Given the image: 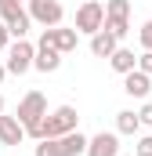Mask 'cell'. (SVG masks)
Segmentation results:
<instances>
[{
	"mask_svg": "<svg viewBox=\"0 0 152 156\" xmlns=\"http://www.w3.org/2000/svg\"><path fill=\"white\" fill-rule=\"evenodd\" d=\"M69 131H80V113H76L73 105H58L54 113H43L36 123H29L26 127V138H62V134H69Z\"/></svg>",
	"mask_w": 152,
	"mask_h": 156,
	"instance_id": "obj_1",
	"label": "cell"
},
{
	"mask_svg": "<svg viewBox=\"0 0 152 156\" xmlns=\"http://www.w3.org/2000/svg\"><path fill=\"white\" fill-rule=\"evenodd\" d=\"M87 153V134H80V131H69V134H62V138H43L33 156H83Z\"/></svg>",
	"mask_w": 152,
	"mask_h": 156,
	"instance_id": "obj_2",
	"label": "cell"
},
{
	"mask_svg": "<svg viewBox=\"0 0 152 156\" xmlns=\"http://www.w3.org/2000/svg\"><path fill=\"white\" fill-rule=\"evenodd\" d=\"M33 55H36V47H33L29 40H11V44H7L4 69H7V73H15V76H22V73H29V69H33Z\"/></svg>",
	"mask_w": 152,
	"mask_h": 156,
	"instance_id": "obj_3",
	"label": "cell"
},
{
	"mask_svg": "<svg viewBox=\"0 0 152 156\" xmlns=\"http://www.w3.org/2000/svg\"><path fill=\"white\" fill-rule=\"evenodd\" d=\"M102 22H105V4H98V0H83L80 7H76V33H87V37H94L98 29H102Z\"/></svg>",
	"mask_w": 152,
	"mask_h": 156,
	"instance_id": "obj_4",
	"label": "cell"
},
{
	"mask_svg": "<svg viewBox=\"0 0 152 156\" xmlns=\"http://www.w3.org/2000/svg\"><path fill=\"white\" fill-rule=\"evenodd\" d=\"M29 18L40 22L43 29H51V26H62L65 11H62V4H58V0H29Z\"/></svg>",
	"mask_w": 152,
	"mask_h": 156,
	"instance_id": "obj_5",
	"label": "cell"
},
{
	"mask_svg": "<svg viewBox=\"0 0 152 156\" xmlns=\"http://www.w3.org/2000/svg\"><path fill=\"white\" fill-rule=\"evenodd\" d=\"M43 113H47V98H43L40 91H29V94L18 102V113H15V120H18L22 127H29V123H36Z\"/></svg>",
	"mask_w": 152,
	"mask_h": 156,
	"instance_id": "obj_6",
	"label": "cell"
},
{
	"mask_svg": "<svg viewBox=\"0 0 152 156\" xmlns=\"http://www.w3.org/2000/svg\"><path fill=\"white\" fill-rule=\"evenodd\" d=\"M76 29H65V26H51V29H43L40 33V44H47V47H54L58 55H69L76 51Z\"/></svg>",
	"mask_w": 152,
	"mask_h": 156,
	"instance_id": "obj_7",
	"label": "cell"
},
{
	"mask_svg": "<svg viewBox=\"0 0 152 156\" xmlns=\"http://www.w3.org/2000/svg\"><path fill=\"white\" fill-rule=\"evenodd\" d=\"M83 156H119V134L116 131H102V134L87 138V153Z\"/></svg>",
	"mask_w": 152,
	"mask_h": 156,
	"instance_id": "obj_8",
	"label": "cell"
},
{
	"mask_svg": "<svg viewBox=\"0 0 152 156\" xmlns=\"http://www.w3.org/2000/svg\"><path fill=\"white\" fill-rule=\"evenodd\" d=\"M123 91H127L130 98H149L152 76H145L141 69H130V73H123Z\"/></svg>",
	"mask_w": 152,
	"mask_h": 156,
	"instance_id": "obj_9",
	"label": "cell"
},
{
	"mask_svg": "<svg viewBox=\"0 0 152 156\" xmlns=\"http://www.w3.org/2000/svg\"><path fill=\"white\" fill-rule=\"evenodd\" d=\"M62 58H65V55H58L54 47H47V44H36V55H33V69H40V73H58Z\"/></svg>",
	"mask_w": 152,
	"mask_h": 156,
	"instance_id": "obj_10",
	"label": "cell"
},
{
	"mask_svg": "<svg viewBox=\"0 0 152 156\" xmlns=\"http://www.w3.org/2000/svg\"><path fill=\"white\" fill-rule=\"evenodd\" d=\"M26 142V127L15 116H4L0 113V145H22Z\"/></svg>",
	"mask_w": 152,
	"mask_h": 156,
	"instance_id": "obj_11",
	"label": "cell"
},
{
	"mask_svg": "<svg viewBox=\"0 0 152 156\" xmlns=\"http://www.w3.org/2000/svg\"><path fill=\"white\" fill-rule=\"evenodd\" d=\"M0 22L7 26L11 40H26L29 26H33V18H29V11H26V7H22V11H15V15H7V18H0Z\"/></svg>",
	"mask_w": 152,
	"mask_h": 156,
	"instance_id": "obj_12",
	"label": "cell"
},
{
	"mask_svg": "<svg viewBox=\"0 0 152 156\" xmlns=\"http://www.w3.org/2000/svg\"><path fill=\"white\" fill-rule=\"evenodd\" d=\"M109 66H112L116 73L123 76V73H130V69H138V55H134L130 47H116L112 55H109Z\"/></svg>",
	"mask_w": 152,
	"mask_h": 156,
	"instance_id": "obj_13",
	"label": "cell"
},
{
	"mask_svg": "<svg viewBox=\"0 0 152 156\" xmlns=\"http://www.w3.org/2000/svg\"><path fill=\"white\" fill-rule=\"evenodd\" d=\"M116 47H119V40H116V37H109L105 29H98V33L91 37V55H94V58H109Z\"/></svg>",
	"mask_w": 152,
	"mask_h": 156,
	"instance_id": "obj_14",
	"label": "cell"
},
{
	"mask_svg": "<svg viewBox=\"0 0 152 156\" xmlns=\"http://www.w3.org/2000/svg\"><path fill=\"white\" fill-rule=\"evenodd\" d=\"M141 123H138V113L134 109H119L116 113V134H134Z\"/></svg>",
	"mask_w": 152,
	"mask_h": 156,
	"instance_id": "obj_15",
	"label": "cell"
},
{
	"mask_svg": "<svg viewBox=\"0 0 152 156\" xmlns=\"http://www.w3.org/2000/svg\"><path fill=\"white\" fill-rule=\"evenodd\" d=\"M102 29H105L109 37L123 40L127 33H130V18H105V22H102Z\"/></svg>",
	"mask_w": 152,
	"mask_h": 156,
	"instance_id": "obj_16",
	"label": "cell"
},
{
	"mask_svg": "<svg viewBox=\"0 0 152 156\" xmlns=\"http://www.w3.org/2000/svg\"><path fill=\"white\" fill-rule=\"evenodd\" d=\"M105 18H130V0H105Z\"/></svg>",
	"mask_w": 152,
	"mask_h": 156,
	"instance_id": "obj_17",
	"label": "cell"
},
{
	"mask_svg": "<svg viewBox=\"0 0 152 156\" xmlns=\"http://www.w3.org/2000/svg\"><path fill=\"white\" fill-rule=\"evenodd\" d=\"M134 156H152V134H141L138 145H134Z\"/></svg>",
	"mask_w": 152,
	"mask_h": 156,
	"instance_id": "obj_18",
	"label": "cell"
},
{
	"mask_svg": "<svg viewBox=\"0 0 152 156\" xmlns=\"http://www.w3.org/2000/svg\"><path fill=\"white\" fill-rule=\"evenodd\" d=\"M138 40H141V47H145V51H152V18L138 29Z\"/></svg>",
	"mask_w": 152,
	"mask_h": 156,
	"instance_id": "obj_19",
	"label": "cell"
},
{
	"mask_svg": "<svg viewBox=\"0 0 152 156\" xmlns=\"http://www.w3.org/2000/svg\"><path fill=\"white\" fill-rule=\"evenodd\" d=\"M15 11H22V0H0V18H7Z\"/></svg>",
	"mask_w": 152,
	"mask_h": 156,
	"instance_id": "obj_20",
	"label": "cell"
},
{
	"mask_svg": "<svg viewBox=\"0 0 152 156\" xmlns=\"http://www.w3.org/2000/svg\"><path fill=\"white\" fill-rule=\"evenodd\" d=\"M138 123H141V127H152V102H145V105L138 109Z\"/></svg>",
	"mask_w": 152,
	"mask_h": 156,
	"instance_id": "obj_21",
	"label": "cell"
},
{
	"mask_svg": "<svg viewBox=\"0 0 152 156\" xmlns=\"http://www.w3.org/2000/svg\"><path fill=\"white\" fill-rule=\"evenodd\" d=\"M138 69H141L145 76H152V51H145V55H138Z\"/></svg>",
	"mask_w": 152,
	"mask_h": 156,
	"instance_id": "obj_22",
	"label": "cell"
},
{
	"mask_svg": "<svg viewBox=\"0 0 152 156\" xmlns=\"http://www.w3.org/2000/svg\"><path fill=\"white\" fill-rule=\"evenodd\" d=\"M7 44H11V33H7V26L0 22V51H7Z\"/></svg>",
	"mask_w": 152,
	"mask_h": 156,
	"instance_id": "obj_23",
	"label": "cell"
},
{
	"mask_svg": "<svg viewBox=\"0 0 152 156\" xmlns=\"http://www.w3.org/2000/svg\"><path fill=\"white\" fill-rule=\"evenodd\" d=\"M4 76H7V69H4V62H0V83H4Z\"/></svg>",
	"mask_w": 152,
	"mask_h": 156,
	"instance_id": "obj_24",
	"label": "cell"
},
{
	"mask_svg": "<svg viewBox=\"0 0 152 156\" xmlns=\"http://www.w3.org/2000/svg\"><path fill=\"white\" fill-rule=\"evenodd\" d=\"M0 113H4V94H0Z\"/></svg>",
	"mask_w": 152,
	"mask_h": 156,
	"instance_id": "obj_25",
	"label": "cell"
}]
</instances>
